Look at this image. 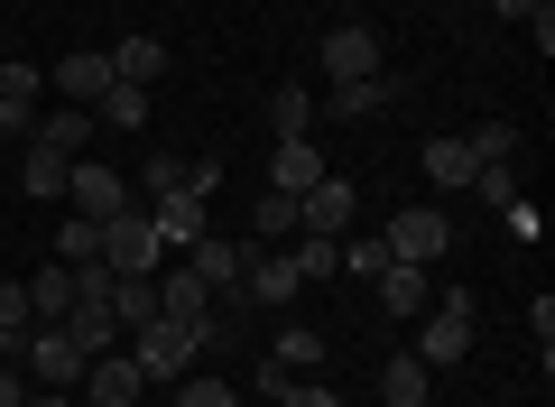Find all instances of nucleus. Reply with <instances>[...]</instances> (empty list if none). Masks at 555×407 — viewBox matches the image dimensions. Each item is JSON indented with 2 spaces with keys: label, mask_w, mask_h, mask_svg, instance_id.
<instances>
[{
  "label": "nucleus",
  "mask_w": 555,
  "mask_h": 407,
  "mask_svg": "<svg viewBox=\"0 0 555 407\" xmlns=\"http://www.w3.org/2000/svg\"><path fill=\"white\" fill-rule=\"evenodd\" d=\"M65 167H75L65 149H47V139H20V186H28V194H65Z\"/></svg>",
  "instance_id": "obj_21"
},
{
  "label": "nucleus",
  "mask_w": 555,
  "mask_h": 407,
  "mask_svg": "<svg viewBox=\"0 0 555 407\" xmlns=\"http://www.w3.org/2000/svg\"><path fill=\"white\" fill-rule=\"evenodd\" d=\"M241 296H250V306H297L306 278H297V259H287V251H259L250 278H241Z\"/></svg>",
  "instance_id": "obj_14"
},
{
  "label": "nucleus",
  "mask_w": 555,
  "mask_h": 407,
  "mask_svg": "<svg viewBox=\"0 0 555 407\" xmlns=\"http://www.w3.org/2000/svg\"><path fill=\"white\" fill-rule=\"evenodd\" d=\"M463 194H481V204L509 214V204H518V176H509V167H473V186H463Z\"/></svg>",
  "instance_id": "obj_34"
},
{
  "label": "nucleus",
  "mask_w": 555,
  "mask_h": 407,
  "mask_svg": "<svg viewBox=\"0 0 555 407\" xmlns=\"http://www.w3.org/2000/svg\"><path fill=\"white\" fill-rule=\"evenodd\" d=\"M0 407H28V380H20V361H0Z\"/></svg>",
  "instance_id": "obj_39"
},
{
  "label": "nucleus",
  "mask_w": 555,
  "mask_h": 407,
  "mask_svg": "<svg viewBox=\"0 0 555 407\" xmlns=\"http://www.w3.org/2000/svg\"><path fill=\"white\" fill-rule=\"evenodd\" d=\"M269 361H278V370H297V380H306V370H324V343H315L306 325H287V333L269 343Z\"/></svg>",
  "instance_id": "obj_28"
},
{
  "label": "nucleus",
  "mask_w": 555,
  "mask_h": 407,
  "mask_svg": "<svg viewBox=\"0 0 555 407\" xmlns=\"http://www.w3.org/2000/svg\"><path fill=\"white\" fill-rule=\"evenodd\" d=\"M287 259H297V278H306V288H324V278L343 269V241H324V232H297V241H287Z\"/></svg>",
  "instance_id": "obj_27"
},
{
  "label": "nucleus",
  "mask_w": 555,
  "mask_h": 407,
  "mask_svg": "<svg viewBox=\"0 0 555 407\" xmlns=\"http://www.w3.org/2000/svg\"><path fill=\"white\" fill-rule=\"evenodd\" d=\"M426 389H436V370L416 361V352H389L379 361V407H426Z\"/></svg>",
  "instance_id": "obj_16"
},
{
  "label": "nucleus",
  "mask_w": 555,
  "mask_h": 407,
  "mask_svg": "<svg viewBox=\"0 0 555 407\" xmlns=\"http://www.w3.org/2000/svg\"><path fill=\"white\" fill-rule=\"evenodd\" d=\"M102 296H112V325H120V333H139L149 315H158V278H112Z\"/></svg>",
  "instance_id": "obj_23"
},
{
  "label": "nucleus",
  "mask_w": 555,
  "mask_h": 407,
  "mask_svg": "<svg viewBox=\"0 0 555 407\" xmlns=\"http://www.w3.org/2000/svg\"><path fill=\"white\" fill-rule=\"evenodd\" d=\"M528 333H537V361H555V296H537V306H528Z\"/></svg>",
  "instance_id": "obj_37"
},
{
  "label": "nucleus",
  "mask_w": 555,
  "mask_h": 407,
  "mask_svg": "<svg viewBox=\"0 0 555 407\" xmlns=\"http://www.w3.org/2000/svg\"><path fill=\"white\" fill-rule=\"evenodd\" d=\"M463 352H473V296H463V288H444L436 306H426V333H416V361H426V370H454Z\"/></svg>",
  "instance_id": "obj_3"
},
{
  "label": "nucleus",
  "mask_w": 555,
  "mask_h": 407,
  "mask_svg": "<svg viewBox=\"0 0 555 407\" xmlns=\"http://www.w3.org/2000/svg\"><path fill=\"white\" fill-rule=\"evenodd\" d=\"M167 186H185V157L158 149V157H149V194H167Z\"/></svg>",
  "instance_id": "obj_38"
},
{
  "label": "nucleus",
  "mask_w": 555,
  "mask_h": 407,
  "mask_svg": "<svg viewBox=\"0 0 555 407\" xmlns=\"http://www.w3.org/2000/svg\"><path fill=\"white\" fill-rule=\"evenodd\" d=\"M269 407H343V398H334V380H315V370H306V380H287Z\"/></svg>",
  "instance_id": "obj_35"
},
{
  "label": "nucleus",
  "mask_w": 555,
  "mask_h": 407,
  "mask_svg": "<svg viewBox=\"0 0 555 407\" xmlns=\"http://www.w3.org/2000/svg\"><path fill=\"white\" fill-rule=\"evenodd\" d=\"M177 407H241V389L214 380V370H185V380H177Z\"/></svg>",
  "instance_id": "obj_29"
},
{
  "label": "nucleus",
  "mask_w": 555,
  "mask_h": 407,
  "mask_svg": "<svg viewBox=\"0 0 555 407\" xmlns=\"http://www.w3.org/2000/svg\"><path fill=\"white\" fill-rule=\"evenodd\" d=\"M65 194L83 204V222H102V214H120V204H130V176L102 167V157H75V167H65Z\"/></svg>",
  "instance_id": "obj_9"
},
{
  "label": "nucleus",
  "mask_w": 555,
  "mask_h": 407,
  "mask_svg": "<svg viewBox=\"0 0 555 407\" xmlns=\"http://www.w3.org/2000/svg\"><path fill=\"white\" fill-rule=\"evenodd\" d=\"M398 102V75H361V84H324V120H379Z\"/></svg>",
  "instance_id": "obj_12"
},
{
  "label": "nucleus",
  "mask_w": 555,
  "mask_h": 407,
  "mask_svg": "<svg viewBox=\"0 0 555 407\" xmlns=\"http://www.w3.org/2000/svg\"><path fill=\"white\" fill-rule=\"evenodd\" d=\"M28 407H75V398H65V389H38V398H28Z\"/></svg>",
  "instance_id": "obj_41"
},
{
  "label": "nucleus",
  "mask_w": 555,
  "mask_h": 407,
  "mask_svg": "<svg viewBox=\"0 0 555 407\" xmlns=\"http://www.w3.org/2000/svg\"><path fill=\"white\" fill-rule=\"evenodd\" d=\"M28 278H0V361H20V343H28Z\"/></svg>",
  "instance_id": "obj_24"
},
{
  "label": "nucleus",
  "mask_w": 555,
  "mask_h": 407,
  "mask_svg": "<svg viewBox=\"0 0 555 407\" xmlns=\"http://www.w3.org/2000/svg\"><path fill=\"white\" fill-rule=\"evenodd\" d=\"M38 65H20V56H0V102H20V112H38Z\"/></svg>",
  "instance_id": "obj_32"
},
{
  "label": "nucleus",
  "mask_w": 555,
  "mask_h": 407,
  "mask_svg": "<svg viewBox=\"0 0 555 407\" xmlns=\"http://www.w3.org/2000/svg\"><path fill=\"white\" fill-rule=\"evenodd\" d=\"M315 65H324V84H361V75H379V38L361 20H343L334 38L315 47Z\"/></svg>",
  "instance_id": "obj_8"
},
{
  "label": "nucleus",
  "mask_w": 555,
  "mask_h": 407,
  "mask_svg": "<svg viewBox=\"0 0 555 407\" xmlns=\"http://www.w3.org/2000/svg\"><path fill=\"white\" fill-rule=\"evenodd\" d=\"M93 259H102V269H112V278H149V269H158V222H149V214H139V204H120V214H102L93 222Z\"/></svg>",
  "instance_id": "obj_1"
},
{
  "label": "nucleus",
  "mask_w": 555,
  "mask_h": 407,
  "mask_svg": "<svg viewBox=\"0 0 555 407\" xmlns=\"http://www.w3.org/2000/svg\"><path fill=\"white\" fill-rule=\"evenodd\" d=\"M75 296H83V269H38L28 278V315H38V325H65V315H75Z\"/></svg>",
  "instance_id": "obj_15"
},
{
  "label": "nucleus",
  "mask_w": 555,
  "mask_h": 407,
  "mask_svg": "<svg viewBox=\"0 0 555 407\" xmlns=\"http://www.w3.org/2000/svg\"><path fill=\"white\" fill-rule=\"evenodd\" d=\"M158 75H167V38H120L112 47V84H139V93H149Z\"/></svg>",
  "instance_id": "obj_20"
},
{
  "label": "nucleus",
  "mask_w": 555,
  "mask_h": 407,
  "mask_svg": "<svg viewBox=\"0 0 555 407\" xmlns=\"http://www.w3.org/2000/svg\"><path fill=\"white\" fill-rule=\"evenodd\" d=\"M93 112L112 120V130H139V120H149V93H139V84H112V93H102Z\"/></svg>",
  "instance_id": "obj_30"
},
{
  "label": "nucleus",
  "mask_w": 555,
  "mask_h": 407,
  "mask_svg": "<svg viewBox=\"0 0 555 407\" xmlns=\"http://www.w3.org/2000/svg\"><path fill=\"white\" fill-rule=\"evenodd\" d=\"M269 130L278 139H306V130H315V84H278V93H269Z\"/></svg>",
  "instance_id": "obj_22"
},
{
  "label": "nucleus",
  "mask_w": 555,
  "mask_h": 407,
  "mask_svg": "<svg viewBox=\"0 0 555 407\" xmlns=\"http://www.w3.org/2000/svg\"><path fill=\"white\" fill-rule=\"evenodd\" d=\"M56 93L65 102H102V93H112V56H65L56 65Z\"/></svg>",
  "instance_id": "obj_25"
},
{
  "label": "nucleus",
  "mask_w": 555,
  "mask_h": 407,
  "mask_svg": "<svg viewBox=\"0 0 555 407\" xmlns=\"http://www.w3.org/2000/svg\"><path fill=\"white\" fill-rule=\"evenodd\" d=\"M241 241H259V251H287V241H297V194H259V204H250V232H241Z\"/></svg>",
  "instance_id": "obj_17"
},
{
  "label": "nucleus",
  "mask_w": 555,
  "mask_h": 407,
  "mask_svg": "<svg viewBox=\"0 0 555 407\" xmlns=\"http://www.w3.org/2000/svg\"><path fill=\"white\" fill-rule=\"evenodd\" d=\"M56 259H65V269H102V259H93V222H65V232H56Z\"/></svg>",
  "instance_id": "obj_33"
},
{
  "label": "nucleus",
  "mask_w": 555,
  "mask_h": 407,
  "mask_svg": "<svg viewBox=\"0 0 555 407\" xmlns=\"http://www.w3.org/2000/svg\"><path fill=\"white\" fill-rule=\"evenodd\" d=\"M500 20H537V10H555V0H491Z\"/></svg>",
  "instance_id": "obj_40"
},
{
  "label": "nucleus",
  "mask_w": 555,
  "mask_h": 407,
  "mask_svg": "<svg viewBox=\"0 0 555 407\" xmlns=\"http://www.w3.org/2000/svg\"><path fill=\"white\" fill-rule=\"evenodd\" d=\"M463 139H473L481 167H509V157H518V130H509V120H481V130H463Z\"/></svg>",
  "instance_id": "obj_31"
},
{
  "label": "nucleus",
  "mask_w": 555,
  "mask_h": 407,
  "mask_svg": "<svg viewBox=\"0 0 555 407\" xmlns=\"http://www.w3.org/2000/svg\"><path fill=\"white\" fill-rule=\"evenodd\" d=\"M379 259H389V241H379V232H343V269H361V278H371Z\"/></svg>",
  "instance_id": "obj_36"
},
{
  "label": "nucleus",
  "mask_w": 555,
  "mask_h": 407,
  "mask_svg": "<svg viewBox=\"0 0 555 407\" xmlns=\"http://www.w3.org/2000/svg\"><path fill=\"white\" fill-rule=\"evenodd\" d=\"M75 389H93V407H139V398H149V370H139L130 352H93Z\"/></svg>",
  "instance_id": "obj_7"
},
{
  "label": "nucleus",
  "mask_w": 555,
  "mask_h": 407,
  "mask_svg": "<svg viewBox=\"0 0 555 407\" xmlns=\"http://www.w3.org/2000/svg\"><path fill=\"white\" fill-rule=\"evenodd\" d=\"M379 241H389V259H408V269H436V259H444V241H454V222H444L436 204H398Z\"/></svg>",
  "instance_id": "obj_4"
},
{
  "label": "nucleus",
  "mask_w": 555,
  "mask_h": 407,
  "mask_svg": "<svg viewBox=\"0 0 555 407\" xmlns=\"http://www.w3.org/2000/svg\"><path fill=\"white\" fill-rule=\"evenodd\" d=\"M204 204H214V194H185V186L158 194V214H149V222H158V251H195V241L214 232V222H204Z\"/></svg>",
  "instance_id": "obj_10"
},
{
  "label": "nucleus",
  "mask_w": 555,
  "mask_h": 407,
  "mask_svg": "<svg viewBox=\"0 0 555 407\" xmlns=\"http://www.w3.org/2000/svg\"><path fill=\"white\" fill-rule=\"evenodd\" d=\"M20 370H28L38 389H75V380H83V352H75V333H65V325H28Z\"/></svg>",
  "instance_id": "obj_5"
},
{
  "label": "nucleus",
  "mask_w": 555,
  "mask_h": 407,
  "mask_svg": "<svg viewBox=\"0 0 555 407\" xmlns=\"http://www.w3.org/2000/svg\"><path fill=\"white\" fill-rule=\"evenodd\" d=\"M352 214H361V186H352V176H315V186L297 194V232L343 241V232H352Z\"/></svg>",
  "instance_id": "obj_6"
},
{
  "label": "nucleus",
  "mask_w": 555,
  "mask_h": 407,
  "mask_svg": "<svg viewBox=\"0 0 555 407\" xmlns=\"http://www.w3.org/2000/svg\"><path fill=\"white\" fill-rule=\"evenodd\" d=\"M379 306H389V325H408V315H426V306H436V278H426V269H408V259H379Z\"/></svg>",
  "instance_id": "obj_11"
},
{
  "label": "nucleus",
  "mask_w": 555,
  "mask_h": 407,
  "mask_svg": "<svg viewBox=\"0 0 555 407\" xmlns=\"http://www.w3.org/2000/svg\"><path fill=\"white\" fill-rule=\"evenodd\" d=\"M315 176H324L315 139H278V149H269V186H278V194H306Z\"/></svg>",
  "instance_id": "obj_18"
},
{
  "label": "nucleus",
  "mask_w": 555,
  "mask_h": 407,
  "mask_svg": "<svg viewBox=\"0 0 555 407\" xmlns=\"http://www.w3.org/2000/svg\"><path fill=\"white\" fill-rule=\"evenodd\" d=\"M28 139H47V149H65V157H75L83 139H93V112H83V102H65V112H47V120H28Z\"/></svg>",
  "instance_id": "obj_26"
},
{
  "label": "nucleus",
  "mask_w": 555,
  "mask_h": 407,
  "mask_svg": "<svg viewBox=\"0 0 555 407\" xmlns=\"http://www.w3.org/2000/svg\"><path fill=\"white\" fill-rule=\"evenodd\" d=\"M120 352H130L149 380H185V370H195V325H177V315H149L139 333H120Z\"/></svg>",
  "instance_id": "obj_2"
},
{
  "label": "nucleus",
  "mask_w": 555,
  "mask_h": 407,
  "mask_svg": "<svg viewBox=\"0 0 555 407\" xmlns=\"http://www.w3.org/2000/svg\"><path fill=\"white\" fill-rule=\"evenodd\" d=\"M149 278H158V315H177V325H204V315H214V288H204V278L185 269V259H177V269L158 259Z\"/></svg>",
  "instance_id": "obj_13"
},
{
  "label": "nucleus",
  "mask_w": 555,
  "mask_h": 407,
  "mask_svg": "<svg viewBox=\"0 0 555 407\" xmlns=\"http://www.w3.org/2000/svg\"><path fill=\"white\" fill-rule=\"evenodd\" d=\"M473 167H481L473 139H426V186H436V194H463V186H473Z\"/></svg>",
  "instance_id": "obj_19"
}]
</instances>
